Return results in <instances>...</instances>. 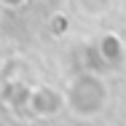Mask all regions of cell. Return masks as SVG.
<instances>
[{
  "instance_id": "cell-4",
  "label": "cell",
  "mask_w": 126,
  "mask_h": 126,
  "mask_svg": "<svg viewBox=\"0 0 126 126\" xmlns=\"http://www.w3.org/2000/svg\"><path fill=\"white\" fill-rule=\"evenodd\" d=\"M3 5H8V8H16V5H22V0H3Z\"/></svg>"
},
{
  "instance_id": "cell-1",
  "label": "cell",
  "mask_w": 126,
  "mask_h": 126,
  "mask_svg": "<svg viewBox=\"0 0 126 126\" xmlns=\"http://www.w3.org/2000/svg\"><path fill=\"white\" fill-rule=\"evenodd\" d=\"M107 105V83L97 73H78L64 89V107L75 118H94Z\"/></svg>"
},
{
  "instance_id": "cell-3",
  "label": "cell",
  "mask_w": 126,
  "mask_h": 126,
  "mask_svg": "<svg viewBox=\"0 0 126 126\" xmlns=\"http://www.w3.org/2000/svg\"><path fill=\"white\" fill-rule=\"evenodd\" d=\"M99 54L105 62H121V56H124V46H121V40L115 38V35H105L99 40Z\"/></svg>"
},
{
  "instance_id": "cell-2",
  "label": "cell",
  "mask_w": 126,
  "mask_h": 126,
  "mask_svg": "<svg viewBox=\"0 0 126 126\" xmlns=\"http://www.w3.org/2000/svg\"><path fill=\"white\" fill-rule=\"evenodd\" d=\"M64 107V91L54 89V86H35L30 89L27 97V110L38 118H54L56 113H62Z\"/></svg>"
}]
</instances>
